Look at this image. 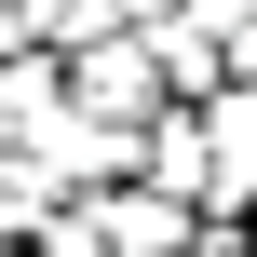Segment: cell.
<instances>
[{
    "mask_svg": "<svg viewBox=\"0 0 257 257\" xmlns=\"http://www.w3.org/2000/svg\"><path fill=\"white\" fill-rule=\"evenodd\" d=\"M108 14H122V27H163V14H176V0H108Z\"/></svg>",
    "mask_w": 257,
    "mask_h": 257,
    "instance_id": "cell-2",
    "label": "cell"
},
{
    "mask_svg": "<svg viewBox=\"0 0 257 257\" xmlns=\"http://www.w3.org/2000/svg\"><path fill=\"white\" fill-rule=\"evenodd\" d=\"M203 163H217V217L257 203V81H230V95L203 108Z\"/></svg>",
    "mask_w": 257,
    "mask_h": 257,
    "instance_id": "cell-1",
    "label": "cell"
}]
</instances>
